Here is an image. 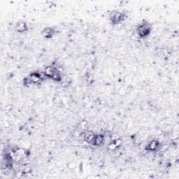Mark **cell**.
Here are the masks:
<instances>
[{"mask_svg": "<svg viewBox=\"0 0 179 179\" xmlns=\"http://www.w3.org/2000/svg\"><path fill=\"white\" fill-rule=\"evenodd\" d=\"M44 74L46 76L56 81H60L62 80L61 73L59 69L55 67H48L44 71Z\"/></svg>", "mask_w": 179, "mask_h": 179, "instance_id": "obj_1", "label": "cell"}, {"mask_svg": "<svg viewBox=\"0 0 179 179\" xmlns=\"http://www.w3.org/2000/svg\"><path fill=\"white\" fill-rule=\"evenodd\" d=\"M151 26L148 22H142L137 28V32L138 36L141 38H145L148 36L151 31Z\"/></svg>", "mask_w": 179, "mask_h": 179, "instance_id": "obj_2", "label": "cell"}, {"mask_svg": "<svg viewBox=\"0 0 179 179\" xmlns=\"http://www.w3.org/2000/svg\"><path fill=\"white\" fill-rule=\"evenodd\" d=\"M41 79V75L38 72H32L27 77L25 78V79L23 80V83H24V85L29 86L31 84H36L39 83Z\"/></svg>", "mask_w": 179, "mask_h": 179, "instance_id": "obj_3", "label": "cell"}, {"mask_svg": "<svg viewBox=\"0 0 179 179\" xmlns=\"http://www.w3.org/2000/svg\"><path fill=\"white\" fill-rule=\"evenodd\" d=\"M125 18V15L123 12L119 11H113L110 15V21L112 24L117 25L121 23Z\"/></svg>", "mask_w": 179, "mask_h": 179, "instance_id": "obj_4", "label": "cell"}, {"mask_svg": "<svg viewBox=\"0 0 179 179\" xmlns=\"http://www.w3.org/2000/svg\"><path fill=\"white\" fill-rule=\"evenodd\" d=\"M160 146V143L157 140H152L147 145L146 149L148 151H156Z\"/></svg>", "mask_w": 179, "mask_h": 179, "instance_id": "obj_5", "label": "cell"}, {"mask_svg": "<svg viewBox=\"0 0 179 179\" xmlns=\"http://www.w3.org/2000/svg\"><path fill=\"white\" fill-rule=\"evenodd\" d=\"M82 136L83 140H84L85 142L92 144V142H93L95 137V134H94L93 132L90 131L85 132L84 133L82 134Z\"/></svg>", "mask_w": 179, "mask_h": 179, "instance_id": "obj_6", "label": "cell"}, {"mask_svg": "<svg viewBox=\"0 0 179 179\" xmlns=\"http://www.w3.org/2000/svg\"><path fill=\"white\" fill-rule=\"evenodd\" d=\"M104 141V137L102 134H95V137L94 138L93 142H92V145L96 146H100L102 145Z\"/></svg>", "mask_w": 179, "mask_h": 179, "instance_id": "obj_7", "label": "cell"}, {"mask_svg": "<svg viewBox=\"0 0 179 179\" xmlns=\"http://www.w3.org/2000/svg\"><path fill=\"white\" fill-rule=\"evenodd\" d=\"M55 34V30L52 27H47L42 31V35L46 39H51Z\"/></svg>", "mask_w": 179, "mask_h": 179, "instance_id": "obj_8", "label": "cell"}, {"mask_svg": "<svg viewBox=\"0 0 179 179\" xmlns=\"http://www.w3.org/2000/svg\"><path fill=\"white\" fill-rule=\"evenodd\" d=\"M16 30L18 32L23 33L27 30V25L25 22H20L16 25Z\"/></svg>", "mask_w": 179, "mask_h": 179, "instance_id": "obj_9", "label": "cell"}, {"mask_svg": "<svg viewBox=\"0 0 179 179\" xmlns=\"http://www.w3.org/2000/svg\"><path fill=\"white\" fill-rule=\"evenodd\" d=\"M120 140L118 139H115L110 143V144L109 145V148L111 150H115V148H118V146L120 145Z\"/></svg>", "mask_w": 179, "mask_h": 179, "instance_id": "obj_10", "label": "cell"}]
</instances>
